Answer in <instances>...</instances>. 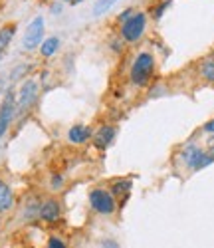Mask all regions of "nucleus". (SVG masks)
<instances>
[{"label": "nucleus", "instance_id": "obj_1", "mask_svg": "<svg viewBox=\"0 0 214 248\" xmlns=\"http://www.w3.org/2000/svg\"><path fill=\"white\" fill-rule=\"evenodd\" d=\"M155 74V56L151 52H139L131 64L129 78L137 88H145Z\"/></svg>", "mask_w": 214, "mask_h": 248}, {"label": "nucleus", "instance_id": "obj_2", "mask_svg": "<svg viewBox=\"0 0 214 248\" xmlns=\"http://www.w3.org/2000/svg\"><path fill=\"white\" fill-rule=\"evenodd\" d=\"M145 30H147V14L143 10H135L131 18H127L125 22H121L119 36L127 44H137L143 38Z\"/></svg>", "mask_w": 214, "mask_h": 248}, {"label": "nucleus", "instance_id": "obj_3", "mask_svg": "<svg viewBox=\"0 0 214 248\" xmlns=\"http://www.w3.org/2000/svg\"><path fill=\"white\" fill-rule=\"evenodd\" d=\"M181 157H183V161H184L186 167L192 169V171H200V169H204V167H208V165L214 163V155L208 153L206 149H200L199 145H195V143L186 145V147L183 149Z\"/></svg>", "mask_w": 214, "mask_h": 248}, {"label": "nucleus", "instance_id": "obj_4", "mask_svg": "<svg viewBox=\"0 0 214 248\" xmlns=\"http://www.w3.org/2000/svg\"><path fill=\"white\" fill-rule=\"evenodd\" d=\"M90 206H92L95 213L109 217L117 209V199L111 195V191L93 189V191H90Z\"/></svg>", "mask_w": 214, "mask_h": 248}, {"label": "nucleus", "instance_id": "obj_5", "mask_svg": "<svg viewBox=\"0 0 214 248\" xmlns=\"http://www.w3.org/2000/svg\"><path fill=\"white\" fill-rule=\"evenodd\" d=\"M44 30H46L44 16L32 18V22L26 26V32H24V38H22V48L28 50V52L40 48V44L44 42Z\"/></svg>", "mask_w": 214, "mask_h": 248}, {"label": "nucleus", "instance_id": "obj_6", "mask_svg": "<svg viewBox=\"0 0 214 248\" xmlns=\"http://www.w3.org/2000/svg\"><path fill=\"white\" fill-rule=\"evenodd\" d=\"M38 93H40V84L36 79H24L22 86H20L18 93H16V109L18 111H28L36 99H38Z\"/></svg>", "mask_w": 214, "mask_h": 248}, {"label": "nucleus", "instance_id": "obj_7", "mask_svg": "<svg viewBox=\"0 0 214 248\" xmlns=\"http://www.w3.org/2000/svg\"><path fill=\"white\" fill-rule=\"evenodd\" d=\"M14 113H16V93L12 90H8L2 103H0V139H2L6 135V131L10 129Z\"/></svg>", "mask_w": 214, "mask_h": 248}, {"label": "nucleus", "instance_id": "obj_8", "mask_svg": "<svg viewBox=\"0 0 214 248\" xmlns=\"http://www.w3.org/2000/svg\"><path fill=\"white\" fill-rule=\"evenodd\" d=\"M60 217H61V204H60L58 199L48 197L46 201H42L40 215H38L40 220H44V222H58Z\"/></svg>", "mask_w": 214, "mask_h": 248}, {"label": "nucleus", "instance_id": "obj_9", "mask_svg": "<svg viewBox=\"0 0 214 248\" xmlns=\"http://www.w3.org/2000/svg\"><path fill=\"white\" fill-rule=\"evenodd\" d=\"M115 137H117V129H115L113 125H109V123H105V125H101V127L93 133L92 141H93V145H95L99 151H105V149L115 141Z\"/></svg>", "mask_w": 214, "mask_h": 248}, {"label": "nucleus", "instance_id": "obj_10", "mask_svg": "<svg viewBox=\"0 0 214 248\" xmlns=\"http://www.w3.org/2000/svg\"><path fill=\"white\" fill-rule=\"evenodd\" d=\"M93 137V131L88 125H81V123H76L68 129V141L74 143V145H83Z\"/></svg>", "mask_w": 214, "mask_h": 248}, {"label": "nucleus", "instance_id": "obj_11", "mask_svg": "<svg viewBox=\"0 0 214 248\" xmlns=\"http://www.w3.org/2000/svg\"><path fill=\"white\" fill-rule=\"evenodd\" d=\"M12 206H14V193L10 189V185L4 179H0V215L8 213Z\"/></svg>", "mask_w": 214, "mask_h": 248}, {"label": "nucleus", "instance_id": "obj_12", "mask_svg": "<svg viewBox=\"0 0 214 248\" xmlns=\"http://www.w3.org/2000/svg\"><path fill=\"white\" fill-rule=\"evenodd\" d=\"M14 34H16V24H6V26L0 28V60H2L4 52L8 50Z\"/></svg>", "mask_w": 214, "mask_h": 248}, {"label": "nucleus", "instance_id": "obj_13", "mask_svg": "<svg viewBox=\"0 0 214 248\" xmlns=\"http://www.w3.org/2000/svg\"><path fill=\"white\" fill-rule=\"evenodd\" d=\"M58 50H60V38L58 36H50L40 44V54L44 58H52Z\"/></svg>", "mask_w": 214, "mask_h": 248}, {"label": "nucleus", "instance_id": "obj_14", "mask_svg": "<svg viewBox=\"0 0 214 248\" xmlns=\"http://www.w3.org/2000/svg\"><path fill=\"white\" fill-rule=\"evenodd\" d=\"M131 187H133V183L131 181H127V179H123V181H115L113 185H111V195L113 197H127L129 195V191H131Z\"/></svg>", "mask_w": 214, "mask_h": 248}, {"label": "nucleus", "instance_id": "obj_15", "mask_svg": "<svg viewBox=\"0 0 214 248\" xmlns=\"http://www.w3.org/2000/svg\"><path fill=\"white\" fill-rule=\"evenodd\" d=\"M200 78L202 79H206V81H210V84H214V56H210V58H206L202 64H200Z\"/></svg>", "mask_w": 214, "mask_h": 248}, {"label": "nucleus", "instance_id": "obj_16", "mask_svg": "<svg viewBox=\"0 0 214 248\" xmlns=\"http://www.w3.org/2000/svg\"><path fill=\"white\" fill-rule=\"evenodd\" d=\"M117 2H119V0H97V2L93 4V16H101V14H105L109 8H113Z\"/></svg>", "mask_w": 214, "mask_h": 248}, {"label": "nucleus", "instance_id": "obj_17", "mask_svg": "<svg viewBox=\"0 0 214 248\" xmlns=\"http://www.w3.org/2000/svg\"><path fill=\"white\" fill-rule=\"evenodd\" d=\"M170 2H173V0H161V2H157L153 8H151V14H153V18L155 20H159L167 10H168V6H170Z\"/></svg>", "mask_w": 214, "mask_h": 248}, {"label": "nucleus", "instance_id": "obj_18", "mask_svg": "<svg viewBox=\"0 0 214 248\" xmlns=\"http://www.w3.org/2000/svg\"><path fill=\"white\" fill-rule=\"evenodd\" d=\"M46 248H68V244L63 242L60 236H56V234H54V236H50V238H48Z\"/></svg>", "mask_w": 214, "mask_h": 248}, {"label": "nucleus", "instance_id": "obj_19", "mask_svg": "<svg viewBox=\"0 0 214 248\" xmlns=\"http://www.w3.org/2000/svg\"><path fill=\"white\" fill-rule=\"evenodd\" d=\"M50 187H52L54 191H60V189L63 187V177H61V175H58V173H54V175H52V179H50Z\"/></svg>", "mask_w": 214, "mask_h": 248}, {"label": "nucleus", "instance_id": "obj_20", "mask_svg": "<svg viewBox=\"0 0 214 248\" xmlns=\"http://www.w3.org/2000/svg\"><path fill=\"white\" fill-rule=\"evenodd\" d=\"M133 12H135V8H125V10L117 16V22H119V24H121V22H125L127 18H131V16H133Z\"/></svg>", "mask_w": 214, "mask_h": 248}, {"label": "nucleus", "instance_id": "obj_21", "mask_svg": "<svg viewBox=\"0 0 214 248\" xmlns=\"http://www.w3.org/2000/svg\"><path fill=\"white\" fill-rule=\"evenodd\" d=\"M101 248H119V242L115 238H105L101 240Z\"/></svg>", "mask_w": 214, "mask_h": 248}, {"label": "nucleus", "instance_id": "obj_22", "mask_svg": "<svg viewBox=\"0 0 214 248\" xmlns=\"http://www.w3.org/2000/svg\"><path fill=\"white\" fill-rule=\"evenodd\" d=\"M206 133H212L214 135V119H210L208 123H204V127H202Z\"/></svg>", "mask_w": 214, "mask_h": 248}, {"label": "nucleus", "instance_id": "obj_23", "mask_svg": "<svg viewBox=\"0 0 214 248\" xmlns=\"http://www.w3.org/2000/svg\"><path fill=\"white\" fill-rule=\"evenodd\" d=\"M60 2H66V4H72V6H76V4L83 2V0H60Z\"/></svg>", "mask_w": 214, "mask_h": 248}, {"label": "nucleus", "instance_id": "obj_24", "mask_svg": "<svg viewBox=\"0 0 214 248\" xmlns=\"http://www.w3.org/2000/svg\"><path fill=\"white\" fill-rule=\"evenodd\" d=\"M52 12H54V14H60V12H61V4H54V6H52Z\"/></svg>", "mask_w": 214, "mask_h": 248}, {"label": "nucleus", "instance_id": "obj_25", "mask_svg": "<svg viewBox=\"0 0 214 248\" xmlns=\"http://www.w3.org/2000/svg\"><path fill=\"white\" fill-rule=\"evenodd\" d=\"M2 88H4V79H2V78H0V90H2Z\"/></svg>", "mask_w": 214, "mask_h": 248}, {"label": "nucleus", "instance_id": "obj_26", "mask_svg": "<svg viewBox=\"0 0 214 248\" xmlns=\"http://www.w3.org/2000/svg\"><path fill=\"white\" fill-rule=\"evenodd\" d=\"M0 232H2V220H0Z\"/></svg>", "mask_w": 214, "mask_h": 248}]
</instances>
